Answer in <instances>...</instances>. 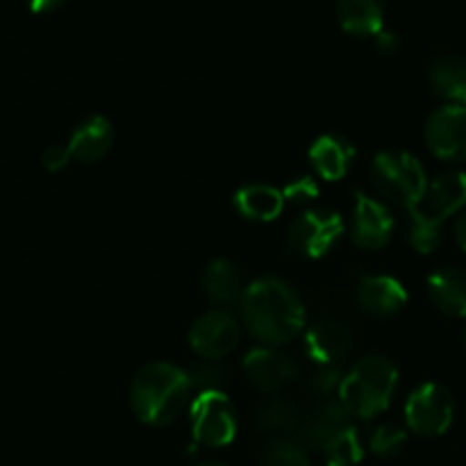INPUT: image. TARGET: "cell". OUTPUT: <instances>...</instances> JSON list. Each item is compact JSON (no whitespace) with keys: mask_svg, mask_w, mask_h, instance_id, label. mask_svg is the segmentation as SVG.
<instances>
[{"mask_svg":"<svg viewBox=\"0 0 466 466\" xmlns=\"http://www.w3.org/2000/svg\"><path fill=\"white\" fill-rule=\"evenodd\" d=\"M241 326L264 346H282L303 332L305 308L289 282L264 276L241 296Z\"/></svg>","mask_w":466,"mask_h":466,"instance_id":"1","label":"cell"},{"mask_svg":"<svg viewBox=\"0 0 466 466\" xmlns=\"http://www.w3.org/2000/svg\"><path fill=\"white\" fill-rule=\"evenodd\" d=\"M189 371L171 362H150L137 371L130 387V405L141 423L153 428L171 426L189 405Z\"/></svg>","mask_w":466,"mask_h":466,"instance_id":"2","label":"cell"},{"mask_svg":"<svg viewBox=\"0 0 466 466\" xmlns=\"http://www.w3.org/2000/svg\"><path fill=\"white\" fill-rule=\"evenodd\" d=\"M399 387V369L390 358L369 355L360 360L339 387V400L350 417L373 419L385 412Z\"/></svg>","mask_w":466,"mask_h":466,"instance_id":"3","label":"cell"},{"mask_svg":"<svg viewBox=\"0 0 466 466\" xmlns=\"http://www.w3.org/2000/svg\"><path fill=\"white\" fill-rule=\"evenodd\" d=\"M371 180L385 198L405 205L408 209L417 208L428 189L426 168L405 150L378 153L371 162Z\"/></svg>","mask_w":466,"mask_h":466,"instance_id":"4","label":"cell"},{"mask_svg":"<svg viewBox=\"0 0 466 466\" xmlns=\"http://www.w3.org/2000/svg\"><path fill=\"white\" fill-rule=\"evenodd\" d=\"M189 421L194 440L212 449L232 444L239 428L235 405L223 391H203L196 396L189 405Z\"/></svg>","mask_w":466,"mask_h":466,"instance_id":"5","label":"cell"},{"mask_svg":"<svg viewBox=\"0 0 466 466\" xmlns=\"http://www.w3.org/2000/svg\"><path fill=\"white\" fill-rule=\"evenodd\" d=\"M344 235V221L337 212L326 208H309L291 221L287 239L300 258L319 259L330 253Z\"/></svg>","mask_w":466,"mask_h":466,"instance_id":"6","label":"cell"},{"mask_svg":"<svg viewBox=\"0 0 466 466\" xmlns=\"http://www.w3.org/2000/svg\"><path fill=\"white\" fill-rule=\"evenodd\" d=\"M455 400L444 385L423 382L405 403V423L421 437H440L453 426Z\"/></svg>","mask_w":466,"mask_h":466,"instance_id":"7","label":"cell"},{"mask_svg":"<svg viewBox=\"0 0 466 466\" xmlns=\"http://www.w3.org/2000/svg\"><path fill=\"white\" fill-rule=\"evenodd\" d=\"M241 341V321L226 309L200 314L189 328V346L200 360L218 362L228 358Z\"/></svg>","mask_w":466,"mask_h":466,"instance_id":"8","label":"cell"},{"mask_svg":"<svg viewBox=\"0 0 466 466\" xmlns=\"http://www.w3.org/2000/svg\"><path fill=\"white\" fill-rule=\"evenodd\" d=\"M423 139L428 150L444 162H464L466 159V107L449 103L435 109L423 127Z\"/></svg>","mask_w":466,"mask_h":466,"instance_id":"9","label":"cell"},{"mask_svg":"<svg viewBox=\"0 0 466 466\" xmlns=\"http://www.w3.org/2000/svg\"><path fill=\"white\" fill-rule=\"evenodd\" d=\"M248 380L264 394L282 390L299 378V362L278 346H258L244 358Z\"/></svg>","mask_w":466,"mask_h":466,"instance_id":"10","label":"cell"},{"mask_svg":"<svg viewBox=\"0 0 466 466\" xmlns=\"http://www.w3.org/2000/svg\"><path fill=\"white\" fill-rule=\"evenodd\" d=\"M391 235H394V217L387 205L358 191L353 221H350V239L355 241V246L364 250H380L390 244Z\"/></svg>","mask_w":466,"mask_h":466,"instance_id":"11","label":"cell"},{"mask_svg":"<svg viewBox=\"0 0 466 466\" xmlns=\"http://www.w3.org/2000/svg\"><path fill=\"white\" fill-rule=\"evenodd\" d=\"M71 157L80 164H96L107 157L114 146V126L103 114H89L73 127L68 139Z\"/></svg>","mask_w":466,"mask_h":466,"instance_id":"12","label":"cell"},{"mask_svg":"<svg viewBox=\"0 0 466 466\" xmlns=\"http://www.w3.org/2000/svg\"><path fill=\"white\" fill-rule=\"evenodd\" d=\"M349 417L341 400H326L317 405L309 414H303L299 428H296V441L312 451H323L330 444L332 437L349 426Z\"/></svg>","mask_w":466,"mask_h":466,"instance_id":"13","label":"cell"},{"mask_svg":"<svg viewBox=\"0 0 466 466\" xmlns=\"http://www.w3.org/2000/svg\"><path fill=\"white\" fill-rule=\"evenodd\" d=\"M353 346V332L337 319H321L305 332V353L321 367L337 364Z\"/></svg>","mask_w":466,"mask_h":466,"instance_id":"14","label":"cell"},{"mask_svg":"<svg viewBox=\"0 0 466 466\" xmlns=\"http://www.w3.org/2000/svg\"><path fill=\"white\" fill-rule=\"evenodd\" d=\"M358 303L371 317H396L408 305V289L391 276H369L358 285Z\"/></svg>","mask_w":466,"mask_h":466,"instance_id":"15","label":"cell"},{"mask_svg":"<svg viewBox=\"0 0 466 466\" xmlns=\"http://www.w3.org/2000/svg\"><path fill=\"white\" fill-rule=\"evenodd\" d=\"M428 217L446 221L453 214L464 212L466 208V173L464 171H446L428 182L426 196L417 205Z\"/></svg>","mask_w":466,"mask_h":466,"instance_id":"16","label":"cell"},{"mask_svg":"<svg viewBox=\"0 0 466 466\" xmlns=\"http://www.w3.org/2000/svg\"><path fill=\"white\" fill-rule=\"evenodd\" d=\"M355 159V146L344 135H321L309 148V162L319 177L328 182L341 180Z\"/></svg>","mask_w":466,"mask_h":466,"instance_id":"17","label":"cell"},{"mask_svg":"<svg viewBox=\"0 0 466 466\" xmlns=\"http://www.w3.org/2000/svg\"><path fill=\"white\" fill-rule=\"evenodd\" d=\"M200 287H203L205 296H208L214 305H221V308L241 303V296H244L246 291L239 267L226 258L212 259V262L203 268Z\"/></svg>","mask_w":466,"mask_h":466,"instance_id":"18","label":"cell"},{"mask_svg":"<svg viewBox=\"0 0 466 466\" xmlns=\"http://www.w3.org/2000/svg\"><path fill=\"white\" fill-rule=\"evenodd\" d=\"M428 296L446 317H466V273L455 267L440 268L428 278Z\"/></svg>","mask_w":466,"mask_h":466,"instance_id":"19","label":"cell"},{"mask_svg":"<svg viewBox=\"0 0 466 466\" xmlns=\"http://www.w3.org/2000/svg\"><path fill=\"white\" fill-rule=\"evenodd\" d=\"M282 208H285V196L276 187L253 182V185L241 187L235 194V209L248 221H273L282 212Z\"/></svg>","mask_w":466,"mask_h":466,"instance_id":"20","label":"cell"},{"mask_svg":"<svg viewBox=\"0 0 466 466\" xmlns=\"http://www.w3.org/2000/svg\"><path fill=\"white\" fill-rule=\"evenodd\" d=\"M337 18L339 25L355 36H376L385 30L382 0H339Z\"/></svg>","mask_w":466,"mask_h":466,"instance_id":"21","label":"cell"},{"mask_svg":"<svg viewBox=\"0 0 466 466\" xmlns=\"http://www.w3.org/2000/svg\"><path fill=\"white\" fill-rule=\"evenodd\" d=\"M428 82L440 98L458 103L466 89V59L460 55H440L428 66Z\"/></svg>","mask_w":466,"mask_h":466,"instance_id":"22","label":"cell"},{"mask_svg":"<svg viewBox=\"0 0 466 466\" xmlns=\"http://www.w3.org/2000/svg\"><path fill=\"white\" fill-rule=\"evenodd\" d=\"M300 419H303V412L299 405L287 399H273L259 405L255 412V426L262 432H296Z\"/></svg>","mask_w":466,"mask_h":466,"instance_id":"23","label":"cell"},{"mask_svg":"<svg viewBox=\"0 0 466 466\" xmlns=\"http://www.w3.org/2000/svg\"><path fill=\"white\" fill-rule=\"evenodd\" d=\"M441 226H444V221L428 217V214L421 212L419 208H412L410 209V230H408L410 246L423 255L440 248L441 239H444Z\"/></svg>","mask_w":466,"mask_h":466,"instance_id":"24","label":"cell"},{"mask_svg":"<svg viewBox=\"0 0 466 466\" xmlns=\"http://www.w3.org/2000/svg\"><path fill=\"white\" fill-rule=\"evenodd\" d=\"M323 453H326L328 466H355L364 458L362 440H360L358 431L349 423L332 437Z\"/></svg>","mask_w":466,"mask_h":466,"instance_id":"25","label":"cell"},{"mask_svg":"<svg viewBox=\"0 0 466 466\" xmlns=\"http://www.w3.org/2000/svg\"><path fill=\"white\" fill-rule=\"evenodd\" d=\"M262 466H312L309 464L308 449L300 441L287 440V437H278L271 440L262 451L259 458Z\"/></svg>","mask_w":466,"mask_h":466,"instance_id":"26","label":"cell"},{"mask_svg":"<svg viewBox=\"0 0 466 466\" xmlns=\"http://www.w3.org/2000/svg\"><path fill=\"white\" fill-rule=\"evenodd\" d=\"M408 444V431L394 426V423H385V426L376 428L369 441V449L378 458H394Z\"/></svg>","mask_w":466,"mask_h":466,"instance_id":"27","label":"cell"},{"mask_svg":"<svg viewBox=\"0 0 466 466\" xmlns=\"http://www.w3.org/2000/svg\"><path fill=\"white\" fill-rule=\"evenodd\" d=\"M189 378L194 390H198V394H203V391H223L228 385L226 369L218 362H209V360L196 364L189 371Z\"/></svg>","mask_w":466,"mask_h":466,"instance_id":"28","label":"cell"},{"mask_svg":"<svg viewBox=\"0 0 466 466\" xmlns=\"http://www.w3.org/2000/svg\"><path fill=\"white\" fill-rule=\"evenodd\" d=\"M341 380H344V373L337 364H328V367H321L312 378H309V391L319 396H328L332 391H339Z\"/></svg>","mask_w":466,"mask_h":466,"instance_id":"29","label":"cell"},{"mask_svg":"<svg viewBox=\"0 0 466 466\" xmlns=\"http://www.w3.org/2000/svg\"><path fill=\"white\" fill-rule=\"evenodd\" d=\"M282 196H285V200H289L294 205H308L319 196V185L309 176L296 177V180H291L285 187Z\"/></svg>","mask_w":466,"mask_h":466,"instance_id":"30","label":"cell"},{"mask_svg":"<svg viewBox=\"0 0 466 466\" xmlns=\"http://www.w3.org/2000/svg\"><path fill=\"white\" fill-rule=\"evenodd\" d=\"M71 150H68V146H48V148L41 153V167L46 168L48 173H59L64 171V168L68 167V162H71Z\"/></svg>","mask_w":466,"mask_h":466,"instance_id":"31","label":"cell"},{"mask_svg":"<svg viewBox=\"0 0 466 466\" xmlns=\"http://www.w3.org/2000/svg\"><path fill=\"white\" fill-rule=\"evenodd\" d=\"M373 39H376V48L380 50L382 55H394V53H399L400 41H399V36L394 35V32L382 30L380 35H376V36H373Z\"/></svg>","mask_w":466,"mask_h":466,"instance_id":"32","label":"cell"},{"mask_svg":"<svg viewBox=\"0 0 466 466\" xmlns=\"http://www.w3.org/2000/svg\"><path fill=\"white\" fill-rule=\"evenodd\" d=\"M25 3H27V7H30V12L48 14V12H55V9H57L64 0H25Z\"/></svg>","mask_w":466,"mask_h":466,"instance_id":"33","label":"cell"},{"mask_svg":"<svg viewBox=\"0 0 466 466\" xmlns=\"http://www.w3.org/2000/svg\"><path fill=\"white\" fill-rule=\"evenodd\" d=\"M455 241H458L460 248L466 253V209L460 214L458 221H455Z\"/></svg>","mask_w":466,"mask_h":466,"instance_id":"34","label":"cell"},{"mask_svg":"<svg viewBox=\"0 0 466 466\" xmlns=\"http://www.w3.org/2000/svg\"><path fill=\"white\" fill-rule=\"evenodd\" d=\"M458 103H460V105H462V107H466V89H464V94H462V96H460V100H458Z\"/></svg>","mask_w":466,"mask_h":466,"instance_id":"35","label":"cell"},{"mask_svg":"<svg viewBox=\"0 0 466 466\" xmlns=\"http://www.w3.org/2000/svg\"><path fill=\"white\" fill-rule=\"evenodd\" d=\"M198 466H223V464H217V462H205V464H198Z\"/></svg>","mask_w":466,"mask_h":466,"instance_id":"36","label":"cell"},{"mask_svg":"<svg viewBox=\"0 0 466 466\" xmlns=\"http://www.w3.org/2000/svg\"><path fill=\"white\" fill-rule=\"evenodd\" d=\"M462 344H464V350H466V328H464V335H462Z\"/></svg>","mask_w":466,"mask_h":466,"instance_id":"37","label":"cell"}]
</instances>
